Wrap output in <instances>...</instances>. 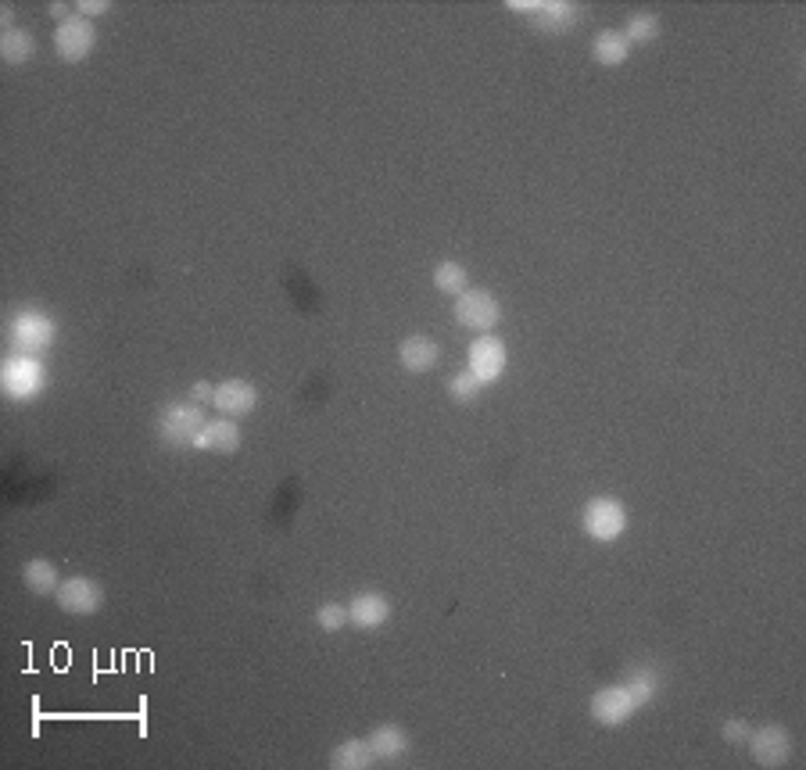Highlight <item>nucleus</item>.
I'll list each match as a JSON object with an SVG mask.
<instances>
[{"instance_id": "2eb2a0df", "label": "nucleus", "mask_w": 806, "mask_h": 770, "mask_svg": "<svg viewBox=\"0 0 806 770\" xmlns=\"http://www.w3.org/2000/svg\"><path fill=\"white\" fill-rule=\"evenodd\" d=\"M194 448L205 452H237L241 448V427L233 420H208L201 434L194 437Z\"/></svg>"}, {"instance_id": "412c9836", "label": "nucleus", "mask_w": 806, "mask_h": 770, "mask_svg": "<svg viewBox=\"0 0 806 770\" xmlns=\"http://www.w3.org/2000/svg\"><path fill=\"white\" fill-rule=\"evenodd\" d=\"M466 283H470V276H466V269L459 266V262H441V266L434 269V287H438L441 294L459 298L463 291H470Z\"/></svg>"}, {"instance_id": "a211bd4d", "label": "nucleus", "mask_w": 806, "mask_h": 770, "mask_svg": "<svg viewBox=\"0 0 806 770\" xmlns=\"http://www.w3.org/2000/svg\"><path fill=\"white\" fill-rule=\"evenodd\" d=\"M627 54H631V43L624 40V33H613V29H606V33H599L592 40V58L599 61V65H606V69H617V65H624Z\"/></svg>"}, {"instance_id": "9b49d317", "label": "nucleus", "mask_w": 806, "mask_h": 770, "mask_svg": "<svg viewBox=\"0 0 806 770\" xmlns=\"http://www.w3.org/2000/svg\"><path fill=\"white\" fill-rule=\"evenodd\" d=\"M746 745L753 749V760L760 767H785L792 756V738L781 724H767V728L753 731Z\"/></svg>"}, {"instance_id": "5701e85b", "label": "nucleus", "mask_w": 806, "mask_h": 770, "mask_svg": "<svg viewBox=\"0 0 806 770\" xmlns=\"http://www.w3.org/2000/svg\"><path fill=\"white\" fill-rule=\"evenodd\" d=\"M481 391H484V384L473 377L470 369H466V373H455V377L448 380V394H452L455 402H463V405L477 402V398H481Z\"/></svg>"}, {"instance_id": "0eeeda50", "label": "nucleus", "mask_w": 806, "mask_h": 770, "mask_svg": "<svg viewBox=\"0 0 806 770\" xmlns=\"http://www.w3.org/2000/svg\"><path fill=\"white\" fill-rule=\"evenodd\" d=\"M0 380H4V391L15 398V402H29L43 391V366L33 355H11L0 369Z\"/></svg>"}, {"instance_id": "4be33fe9", "label": "nucleus", "mask_w": 806, "mask_h": 770, "mask_svg": "<svg viewBox=\"0 0 806 770\" xmlns=\"http://www.w3.org/2000/svg\"><path fill=\"white\" fill-rule=\"evenodd\" d=\"M656 36H660V18L652 15V11H638V15H631V22H627V29H624V40L635 43V47L652 43Z\"/></svg>"}, {"instance_id": "aec40b11", "label": "nucleus", "mask_w": 806, "mask_h": 770, "mask_svg": "<svg viewBox=\"0 0 806 770\" xmlns=\"http://www.w3.org/2000/svg\"><path fill=\"white\" fill-rule=\"evenodd\" d=\"M36 54V40L26 33V29H4V40H0V58L8 65H26Z\"/></svg>"}, {"instance_id": "f8f14e48", "label": "nucleus", "mask_w": 806, "mask_h": 770, "mask_svg": "<svg viewBox=\"0 0 806 770\" xmlns=\"http://www.w3.org/2000/svg\"><path fill=\"white\" fill-rule=\"evenodd\" d=\"M212 405L223 416H248L251 409L258 405V387L251 380H223V384H215V398Z\"/></svg>"}, {"instance_id": "bb28decb", "label": "nucleus", "mask_w": 806, "mask_h": 770, "mask_svg": "<svg viewBox=\"0 0 806 770\" xmlns=\"http://www.w3.org/2000/svg\"><path fill=\"white\" fill-rule=\"evenodd\" d=\"M215 398V384H205V380H198V384L190 387V402L198 405H208Z\"/></svg>"}, {"instance_id": "7ed1b4c3", "label": "nucleus", "mask_w": 806, "mask_h": 770, "mask_svg": "<svg viewBox=\"0 0 806 770\" xmlns=\"http://www.w3.org/2000/svg\"><path fill=\"white\" fill-rule=\"evenodd\" d=\"M581 527L592 541L609 545V541H617L620 534L627 531V509L617 502V498H609V495L606 498H592V502L584 505Z\"/></svg>"}, {"instance_id": "423d86ee", "label": "nucleus", "mask_w": 806, "mask_h": 770, "mask_svg": "<svg viewBox=\"0 0 806 770\" xmlns=\"http://www.w3.org/2000/svg\"><path fill=\"white\" fill-rule=\"evenodd\" d=\"M498 319H502V305L488 291H463L455 301V323L466 326V330L488 334L498 326Z\"/></svg>"}, {"instance_id": "39448f33", "label": "nucleus", "mask_w": 806, "mask_h": 770, "mask_svg": "<svg viewBox=\"0 0 806 770\" xmlns=\"http://www.w3.org/2000/svg\"><path fill=\"white\" fill-rule=\"evenodd\" d=\"M94 47H97V29L90 18L83 15L61 18L58 29H54V51H58L61 61H83L94 54Z\"/></svg>"}, {"instance_id": "b1692460", "label": "nucleus", "mask_w": 806, "mask_h": 770, "mask_svg": "<svg viewBox=\"0 0 806 770\" xmlns=\"http://www.w3.org/2000/svg\"><path fill=\"white\" fill-rule=\"evenodd\" d=\"M316 620L323 631H341V627H348V606H341V602H326V606H319Z\"/></svg>"}, {"instance_id": "6e6552de", "label": "nucleus", "mask_w": 806, "mask_h": 770, "mask_svg": "<svg viewBox=\"0 0 806 770\" xmlns=\"http://www.w3.org/2000/svg\"><path fill=\"white\" fill-rule=\"evenodd\" d=\"M54 602H58L61 613L69 616H90L104 606V588L90 577H69L61 581V588L54 591Z\"/></svg>"}, {"instance_id": "9d476101", "label": "nucleus", "mask_w": 806, "mask_h": 770, "mask_svg": "<svg viewBox=\"0 0 806 770\" xmlns=\"http://www.w3.org/2000/svg\"><path fill=\"white\" fill-rule=\"evenodd\" d=\"M8 337L22 355H36V351L54 344V323L47 316H40V312H22V316L11 319Z\"/></svg>"}, {"instance_id": "20e7f679", "label": "nucleus", "mask_w": 806, "mask_h": 770, "mask_svg": "<svg viewBox=\"0 0 806 770\" xmlns=\"http://www.w3.org/2000/svg\"><path fill=\"white\" fill-rule=\"evenodd\" d=\"M205 409H201L198 402H176L169 405V409L162 412V420H158V434H162V441H169V445H180V448H194V437L201 434V427H205Z\"/></svg>"}, {"instance_id": "1a4fd4ad", "label": "nucleus", "mask_w": 806, "mask_h": 770, "mask_svg": "<svg viewBox=\"0 0 806 770\" xmlns=\"http://www.w3.org/2000/svg\"><path fill=\"white\" fill-rule=\"evenodd\" d=\"M506 362H509L506 344L498 341L495 334H481L477 341L470 344V366H466V369H470L473 377L488 387V384H495L502 373H506Z\"/></svg>"}, {"instance_id": "6ab92c4d", "label": "nucleus", "mask_w": 806, "mask_h": 770, "mask_svg": "<svg viewBox=\"0 0 806 770\" xmlns=\"http://www.w3.org/2000/svg\"><path fill=\"white\" fill-rule=\"evenodd\" d=\"M22 581L33 595H51V591L61 588V574L58 566L47 563V559H33V563L22 566Z\"/></svg>"}, {"instance_id": "f03ea898", "label": "nucleus", "mask_w": 806, "mask_h": 770, "mask_svg": "<svg viewBox=\"0 0 806 770\" xmlns=\"http://www.w3.org/2000/svg\"><path fill=\"white\" fill-rule=\"evenodd\" d=\"M509 11H527L531 26L541 33H566L581 22V8L566 0H509Z\"/></svg>"}, {"instance_id": "ddd939ff", "label": "nucleus", "mask_w": 806, "mask_h": 770, "mask_svg": "<svg viewBox=\"0 0 806 770\" xmlns=\"http://www.w3.org/2000/svg\"><path fill=\"white\" fill-rule=\"evenodd\" d=\"M391 616V602L380 595V591H362L348 602V624L362 627V631H377V627L387 624Z\"/></svg>"}, {"instance_id": "cd10ccee", "label": "nucleus", "mask_w": 806, "mask_h": 770, "mask_svg": "<svg viewBox=\"0 0 806 770\" xmlns=\"http://www.w3.org/2000/svg\"><path fill=\"white\" fill-rule=\"evenodd\" d=\"M0 22H4V26H8V29H15V26H11V22H15V8H4V11H0Z\"/></svg>"}, {"instance_id": "393cba45", "label": "nucleus", "mask_w": 806, "mask_h": 770, "mask_svg": "<svg viewBox=\"0 0 806 770\" xmlns=\"http://www.w3.org/2000/svg\"><path fill=\"white\" fill-rule=\"evenodd\" d=\"M749 735H753V728H749V720H724L721 728V738L731 745H746Z\"/></svg>"}, {"instance_id": "dca6fc26", "label": "nucleus", "mask_w": 806, "mask_h": 770, "mask_svg": "<svg viewBox=\"0 0 806 770\" xmlns=\"http://www.w3.org/2000/svg\"><path fill=\"white\" fill-rule=\"evenodd\" d=\"M369 749L377 760H398V756L409 753V735L398 724H380V728L369 731Z\"/></svg>"}, {"instance_id": "c85d7f7f", "label": "nucleus", "mask_w": 806, "mask_h": 770, "mask_svg": "<svg viewBox=\"0 0 806 770\" xmlns=\"http://www.w3.org/2000/svg\"><path fill=\"white\" fill-rule=\"evenodd\" d=\"M65 11H69V4H51V15L58 18V22H61V15H65ZM65 18H69V15H65Z\"/></svg>"}, {"instance_id": "f257e3e1", "label": "nucleus", "mask_w": 806, "mask_h": 770, "mask_svg": "<svg viewBox=\"0 0 806 770\" xmlns=\"http://www.w3.org/2000/svg\"><path fill=\"white\" fill-rule=\"evenodd\" d=\"M660 692V674L649 667H638L620 681V685H609L602 692L592 695V717L602 728H620L627 720L642 710L652 695Z\"/></svg>"}, {"instance_id": "a878e982", "label": "nucleus", "mask_w": 806, "mask_h": 770, "mask_svg": "<svg viewBox=\"0 0 806 770\" xmlns=\"http://www.w3.org/2000/svg\"><path fill=\"white\" fill-rule=\"evenodd\" d=\"M76 11L79 15H90V18H97V15H104V11H112V0H79L76 4Z\"/></svg>"}, {"instance_id": "4468645a", "label": "nucleus", "mask_w": 806, "mask_h": 770, "mask_svg": "<svg viewBox=\"0 0 806 770\" xmlns=\"http://www.w3.org/2000/svg\"><path fill=\"white\" fill-rule=\"evenodd\" d=\"M398 359H402V366L409 369V373H430V369H438V362H441V344L423 334L405 337V341L398 344Z\"/></svg>"}, {"instance_id": "f3484780", "label": "nucleus", "mask_w": 806, "mask_h": 770, "mask_svg": "<svg viewBox=\"0 0 806 770\" xmlns=\"http://www.w3.org/2000/svg\"><path fill=\"white\" fill-rule=\"evenodd\" d=\"M377 763L373 749H369V738H348L330 753V767L334 770H369Z\"/></svg>"}]
</instances>
